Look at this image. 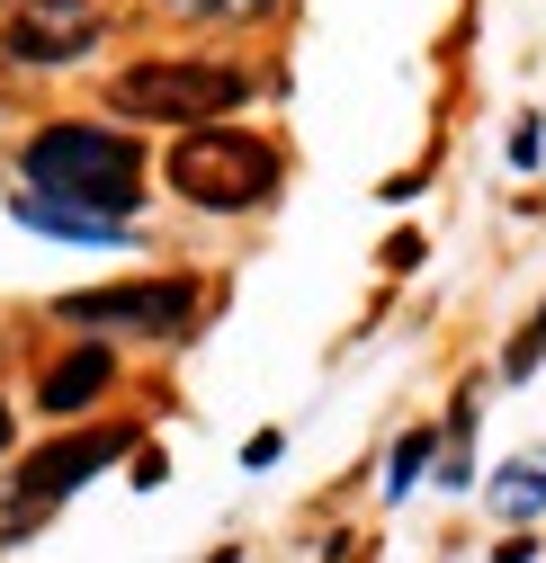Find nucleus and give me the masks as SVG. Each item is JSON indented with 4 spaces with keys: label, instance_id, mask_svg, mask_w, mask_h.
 <instances>
[{
    "label": "nucleus",
    "instance_id": "1",
    "mask_svg": "<svg viewBox=\"0 0 546 563\" xmlns=\"http://www.w3.org/2000/svg\"><path fill=\"white\" fill-rule=\"evenodd\" d=\"M28 179L45 197L99 206V216H134V206H144V153H134V134H117V125H45L28 144Z\"/></svg>",
    "mask_w": 546,
    "mask_h": 563
},
{
    "label": "nucleus",
    "instance_id": "2",
    "mask_svg": "<svg viewBox=\"0 0 546 563\" xmlns=\"http://www.w3.org/2000/svg\"><path fill=\"white\" fill-rule=\"evenodd\" d=\"M171 188L188 206H207V216H251V206L279 197V153L260 144V134L242 125H179V144H171Z\"/></svg>",
    "mask_w": 546,
    "mask_h": 563
},
{
    "label": "nucleus",
    "instance_id": "3",
    "mask_svg": "<svg viewBox=\"0 0 546 563\" xmlns=\"http://www.w3.org/2000/svg\"><path fill=\"white\" fill-rule=\"evenodd\" d=\"M242 99H251V81L233 63H134V73L108 81L117 117H162V125H207V117H225Z\"/></svg>",
    "mask_w": 546,
    "mask_h": 563
},
{
    "label": "nucleus",
    "instance_id": "4",
    "mask_svg": "<svg viewBox=\"0 0 546 563\" xmlns=\"http://www.w3.org/2000/svg\"><path fill=\"white\" fill-rule=\"evenodd\" d=\"M197 313L188 277H134V287H99V296H63V322H99V331H179Z\"/></svg>",
    "mask_w": 546,
    "mask_h": 563
},
{
    "label": "nucleus",
    "instance_id": "5",
    "mask_svg": "<svg viewBox=\"0 0 546 563\" xmlns=\"http://www.w3.org/2000/svg\"><path fill=\"white\" fill-rule=\"evenodd\" d=\"M81 45H99V0H28L10 19V54L19 63H73Z\"/></svg>",
    "mask_w": 546,
    "mask_h": 563
},
{
    "label": "nucleus",
    "instance_id": "6",
    "mask_svg": "<svg viewBox=\"0 0 546 563\" xmlns=\"http://www.w3.org/2000/svg\"><path fill=\"white\" fill-rule=\"evenodd\" d=\"M108 376H117V358H108V349H73V358H63L54 376H45V411H90L99 394H108Z\"/></svg>",
    "mask_w": 546,
    "mask_h": 563
},
{
    "label": "nucleus",
    "instance_id": "7",
    "mask_svg": "<svg viewBox=\"0 0 546 563\" xmlns=\"http://www.w3.org/2000/svg\"><path fill=\"white\" fill-rule=\"evenodd\" d=\"M171 10H188V19H260L269 0H171Z\"/></svg>",
    "mask_w": 546,
    "mask_h": 563
},
{
    "label": "nucleus",
    "instance_id": "8",
    "mask_svg": "<svg viewBox=\"0 0 546 563\" xmlns=\"http://www.w3.org/2000/svg\"><path fill=\"white\" fill-rule=\"evenodd\" d=\"M422 465H430V430H413V439H403V448H394V474H385V483L403 492V483H413Z\"/></svg>",
    "mask_w": 546,
    "mask_h": 563
},
{
    "label": "nucleus",
    "instance_id": "9",
    "mask_svg": "<svg viewBox=\"0 0 546 563\" xmlns=\"http://www.w3.org/2000/svg\"><path fill=\"white\" fill-rule=\"evenodd\" d=\"M537 358H546V313H537V322H528V331L511 340V358H502V367H511V376H528Z\"/></svg>",
    "mask_w": 546,
    "mask_h": 563
},
{
    "label": "nucleus",
    "instance_id": "10",
    "mask_svg": "<svg viewBox=\"0 0 546 563\" xmlns=\"http://www.w3.org/2000/svg\"><path fill=\"white\" fill-rule=\"evenodd\" d=\"M0 448H10V402H0Z\"/></svg>",
    "mask_w": 546,
    "mask_h": 563
}]
</instances>
